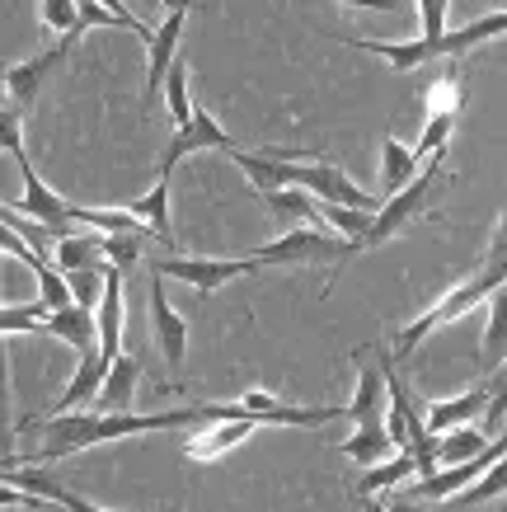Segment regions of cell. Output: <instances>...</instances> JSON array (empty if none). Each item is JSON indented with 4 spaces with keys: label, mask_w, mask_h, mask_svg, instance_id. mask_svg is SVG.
I'll return each instance as SVG.
<instances>
[{
    "label": "cell",
    "mask_w": 507,
    "mask_h": 512,
    "mask_svg": "<svg viewBox=\"0 0 507 512\" xmlns=\"http://www.w3.org/2000/svg\"><path fill=\"white\" fill-rule=\"evenodd\" d=\"M212 423L202 414V404H188V409H160V414H99V409H71V414H47V419H24V428H38L43 433V447L24 456L19 466H52V461H66L76 451L90 447H108V442H123V437H146V433H169V428H202Z\"/></svg>",
    "instance_id": "obj_1"
},
{
    "label": "cell",
    "mask_w": 507,
    "mask_h": 512,
    "mask_svg": "<svg viewBox=\"0 0 507 512\" xmlns=\"http://www.w3.org/2000/svg\"><path fill=\"white\" fill-rule=\"evenodd\" d=\"M507 282V249L489 245L484 249V259H479V268L470 273L465 282H456L451 292H442L437 301H432L428 311L418 315V320H409V325L400 329V339H395V357H409L418 348V343L428 339V334H437V329L456 325L461 315H470L479 306V301H489L498 287Z\"/></svg>",
    "instance_id": "obj_2"
},
{
    "label": "cell",
    "mask_w": 507,
    "mask_h": 512,
    "mask_svg": "<svg viewBox=\"0 0 507 512\" xmlns=\"http://www.w3.org/2000/svg\"><path fill=\"white\" fill-rule=\"evenodd\" d=\"M442 160H446V156H432V160H428V170L418 174L414 184H404L400 193H395V198H385V202H381V212H376V221H371L367 240H362V254H367V249L390 245V240H395V235H404L409 226H414V221H423V212H428V198L446 184Z\"/></svg>",
    "instance_id": "obj_3"
},
{
    "label": "cell",
    "mask_w": 507,
    "mask_h": 512,
    "mask_svg": "<svg viewBox=\"0 0 507 512\" xmlns=\"http://www.w3.org/2000/svg\"><path fill=\"white\" fill-rule=\"evenodd\" d=\"M202 414L207 419H240V414H249V419L273 423V428H324V423H334V419H348V409H338V404L301 409V404H282L268 390H245L240 400H226V404L212 400V404H202Z\"/></svg>",
    "instance_id": "obj_4"
},
{
    "label": "cell",
    "mask_w": 507,
    "mask_h": 512,
    "mask_svg": "<svg viewBox=\"0 0 507 512\" xmlns=\"http://www.w3.org/2000/svg\"><path fill=\"white\" fill-rule=\"evenodd\" d=\"M362 249L353 245V240H343V235H324L315 231V226H292L287 235H277V240H268V245L254 249V259H259L263 268L268 264H324V259H334L338 268L348 264V259H357ZM334 268V278H338ZM334 278H329V287H334ZM324 287V292H329Z\"/></svg>",
    "instance_id": "obj_5"
},
{
    "label": "cell",
    "mask_w": 507,
    "mask_h": 512,
    "mask_svg": "<svg viewBox=\"0 0 507 512\" xmlns=\"http://www.w3.org/2000/svg\"><path fill=\"white\" fill-rule=\"evenodd\" d=\"M259 259L249 254V259H221V254H169V259H160L155 264V273L160 278H174L184 282V287H193L198 296H216L226 282L235 278H249V273H259Z\"/></svg>",
    "instance_id": "obj_6"
},
{
    "label": "cell",
    "mask_w": 507,
    "mask_h": 512,
    "mask_svg": "<svg viewBox=\"0 0 507 512\" xmlns=\"http://www.w3.org/2000/svg\"><path fill=\"white\" fill-rule=\"evenodd\" d=\"M193 5H198V0H174L169 15L155 24L151 43H146V85H141V109L146 113L155 109V99H160V90H165L169 66L179 62V38H184V29H188Z\"/></svg>",
    "instance_id": "obj_7"
},
{
    "label": "cell",
    "mask_w": 507,
    "mask_h": 512,
    "mask_svg": "<svg viewBox=\"0 0 507 512\" xmlns=\"http://www.w3.org/2000/svg\"><path fill=\"white\" fill-rule=\"evenodd\" d=\"M240 146H245V141H235L231 132L198 104L193 123L174 127V137L165 141V151H160V160H155V179H169V174L179 170L188 156H198V151H221V156H231V151H240Z\"/></svg>",
    "instance_id": "obj_8"
},
{
    "label": "cell",
    "mask_w": 507,
    "mask_h": 512,
    "mask_svg": "<svg viewBox=\"0 0 507 512\" xmlns=\"http://www.w3.org/2000/svg\"><path fill=\"white\" fill-rule=\"evenodd\" d=\"M287 179L301 188H310L320 202H338V207H362V212H381V202L385 198H371L362 184H353L348 174L338 170L334 160H287Z\"/></svg>",
    "instance_id": "obj_9"
},
{
    "label": "cell",
    "mask_w": 507,
    "mask_h": 512,
    "mask_svg": "<svg viewBox=\"0 0 507 512\" xmlns=\"http://www.w3.org/2000/svg\"><path fill=\"white\" fill-rule=\"evenodd\" d=\"M15 165H19V179H24V193H19L15 202H5L10 212H19V217H33L38 226H47V231H57V235H71L66 226L76 221V202H66L57 188L47 184L43 174L33 170V160L19 151L15 156Z\"/></svg>",
    "instance_id": "obj_10"
},
{
    "label": "cell",
    "mask_w": 507,
    "mask_h": 512,
    "mask_svg": "<svg viewBox=\"0 0 507 512\" xmlns=\"http://www.w3.org/2000/svg\"><path fill=\"white\" fill-rule=\"evenodd\" d=\"M76 47V38H62L57 47H47V52H38V57H29V62H19L5 71V104H15L24 118L33 113V104H38V94H43V85L52 80V71L66 62V52Z\"/></svg>",
    "instance_id": "obj_11"
},
{
    "label": "cell",
    "mask_w": 507,
    "mask_h": 512,
    "mask_svg": "<svg viewBox=\"0 0 507 512\" xmlns=\"http://www.w3.org/2000/svg\"><path fill=\"white\" fill-rule=\"evenodd\" d=\"M507 456V433L498 437V442H489V447L479 451V456H470V461H461V466H442L437 475H428V480H418L414 489H409V498H418V503H428V498H456L465 489V484H475L484 470L493 466V461H503Z\"/></svg>",
    "instance_id": "obj_12"
},
{
    "label": "cell",
    "mask_w": 507,
    "mask_h": 512,
    "mask_svg": "<svg viewBox=\"0 0 507 512\" xmlns=\"http://www.w3.org/2000/svg\"><path fill=\"white\" fill-rule=\"evenodd\" d=\"M151 334H155V348H160V357H165V367H184V357H188V320L174 306H169V296H165V278L151 268Z\"/></svg>",
    "instance_id": "obj_13"
},
{
    "label": "cell",
    "mask_w": 507,
    "mask_h": 512,
    "mask_svg": "<svg viewBox=\"0 0 507 512\" xmlns=\"http://www.w3.org/2000/svg\"><path fill=\"white\" fill-rule=\"evenodd\" d=\"M254 428H263V423L249 419V414H240V419H212V423H202L198 433L184 437V456L188 461H221L226 451H235L240 442H249Z\"/></svg>",
    "instance_id": "obj_14"
},
{
    "label": "cell",
    "mask_w": 507,
    "mask_h": 512,
    "mask_svg": "<svg viewBox=\"0 0 507 512\" xmlns=\"http://www.w3.org/2000/svg\"><path fill=\"white\" fill-rule=\"evenodd\" d=\"M353 367H357V390H353V404H348L353 428H362V423H385V414H390V386H385L381 357L367 362V353H353Z\"/></svg>",
    "instance_id": "obj_15"
},
{
    "label": "cell",
    "mask_w": 507,
    "mask_h": 512,
    "mask_svg": "<svg viewBox=\"0 0 507 512\" xmlns=\"http://www.w3.org/2000/svg\"><path fill=\"white\" fill-rule=\"evenodd\" d=\"M5 484L29 489V494H38L43 503H57L62 512H113V508H104V503H94V498H80L76 489H66L62 480L43 475L38 466H19V461H10V466H5Z\"/></svg>",
    "instance_id": "obj_16"
},
{
    "label": "cell",
    "mask_w": 507,
    "mask_h": 512,
    "mask_svg": "<svg viewBox=\"0 0 507 512\" xmlns=\"http://www.w3.org/2000/svg\"><path fill=\"white\" fill-rule=\"evenodd\" d=\"M329 38H338V43L357 47V52H371V57H381V62H390V71H418L423 62H432V43L428 38H353V33H329Z\"/></svg>",
    "instance_id": "obj_17"
},
{
    "label": "cell",
    "mask_w": 507,
    "mask_h": 512,
    "mask_svg": "<svg viewBox=\"0 0 507 512\" xmlns=\"http://www.w3.org/2000/svg\"><path fill=\"white\" fill-rule=\"evenodd\" d=\"M108 362L104 353H80L76 372H71V381L62 386V395L52 400V414H71V409H90L94 400H99V390H104V376H108Z\"/></svg>",
    "instance_id": "obj_18"
},
{
    "label": "cell",
    "mask_w": 507,
    "mask_h": 512,
    "mask_svg": "<svg viewBox=\"0 0 507 512\" xmlns=\"http://www.w3.org/2000/svg\"><path fill=\"white\" fill-rule=\"evenodd\" d=\"M493 38H507V10H489V15H479V19H470L465 29H451V33H442L437 43H432V57H470L475 47H484V43H493Z\"/></svg>",
    "instance_id": "obj_19"
},
{
    "label": "cell",
    "mask_w": 507,
    "mask_h": 512,
    "mask_svg": "<svg viewBox=\"0 0 507 512\" xmlns=\"http://www.w3.org/2000/svg\"><path fill=\"white\" fill-rule=\"evenodd\" d=\"M137 386H141V362L137 357H113V367L104 376V390H99V400L90 409L99 414H127V409H137Z\"/></svg>",
    "instance_id": "obj_20"
},
{
    "label": "cell",
    "mask_w": 507,
    "mask_h": 512,
    "mask_svg": "<svg viewBox=\"0 0 507 512\" xmlns=\"http://www.w3.org/2000/svg\"><path fill=\"white\" fill-rule=\"evenodd\" d=\"M484 409H489V386L479 381V386H470L465 395H451V400H432L423 419H428V433L442 437V433H451V428H465L470 419H479Z\"/></svg>",
    "instance_id": "obj_21"
},
{
    "label": "cell",
    "mask_w": 507,
    "mask_h": 512,
    "mask_svg": "<svg viewBox=\"0 0 507 512\" xmlns=\"http://www.w3.org/2000/svg\"><path fill=\"white\" fill-rule=\"evenodd\" d=\"M123 315H127V301H123V273L113 268L108 273V287H104V301H99V353L113 362V357H123Z\"/></svg>",
    "instance_id": "obj_22"
},
{
    "label": "cell",
    "mask_w": 507,
    "mask_h": 512,
    "mask_svg": "<svg viewBox=\"0 0 507 512\" xmlns=\"http://www.w3.org/2000/svg\"><path fill=\"white\" fill-rule=\"evenodd\" d=\"M409 480H418V461L409 447H400L390 461L371 466L367 475H362V484H353V498L362 503V498H376V494H385V489H400V484H409Z\"/></svg>",
    "instance_id": "obj_23"
},
{
    "label": "cell",
    "mask_w": 507,
    "mask_h": 512,
    "mask_svg": "<svg viewBox=\"0 0 507 512\" xmlns=\"http://www.w3.org/2000/svg\"><path fill=\"white\" fill-rule=\"evenodd\" d=\"M418 165H423V156H418L414 146L385 137L381 141V198H395L404 184H414L418 174H423Z\"/></svg>",
    "instance_id": "obj_24"
},
{
    "label": "cell",
    "mask_w": 507,
    "mask_h": 512,
    "mask_svg": "<svg viewBox=\"0 0 507 512\" xmlns=\"http://www.w3.org/2000/svg\"><path fill=\"white\" fill-rule=\"evenodd\" d=\"M268 202V212H273L282 226H306V221H320V207L324 202L301 184H287V188H273V193H259Z\"/></svg>",
    "instance_id": "obj_25"
},
{
    "label": "cell",
    "mask_w": 507,
    "mask_h": 512,
    "mask_svg": "<svg viewBox=\"0 0 507 512\" xmlns=\"http://www.w3.org/2000/svg\"><path fill=\"white\" fill-rule=\"evenodd\" d=\"M47 334H57L62 343H71L76 353H99V320L85 306H66V311H52L47 320Z\"/></svg>",
    "instance_id": "obj_26"
},
{
    "label": "cell",
    "mask_w": 507,
    "mask_h": 512,
    "mask_svg": "<svg viewBox=\"0 0 507 512\" xmlns=\"http://www.w3.org/2000/svg\"><path fill=\"white\" fill-rule=\"evenodd\" d=\"M338 451H343L353 466H381V461H390L400 447L390 442V428H385V423H362V428L348 433V442Z\"/></svg>",
    "instance_id": "obj_27"
},
{
    "label": "cell",
    "mask_w": 507,
    "mask_h": 512,
    "mask_svg": "<svg viewBox=\"0 0 507 512\" xmlns=\"http://www.w3.org/2000/svg\"><path fill=\"white\" fill-rule=\"evenodd\" d=\"M52 264L62 268V273H76V268H104V240L99 231H85V235H57V245H52Z\"/></svg>",
    "instance_id": "obj_28"
},
{
    "label": "cell",
    "mask_w": 507,
    "mask_h": 512,
    "mask_svg": "<svg viewBox=\"0 0 507 512\" xmlns=\"http://www.w3.org/2000/svg\"><path fill=\"white\" fill-rule=\"evenodd\" d=\"M127 207H132V212L151 226L155 240H165V245L174 249V226H169V179H155L151 193H141V198L127 202Z\"/></svg>",
    "instance_id": "obj_29"
},
{
    "label": "cell",
    "mask_w": 507,
    "mask_h": 512,
    "mask_svg": "<svg viewBox=\"0 0 507 512\" xmlns=\"http://www.w3.org/2000/svg\"><path fill=\"white\" fill-rule=\"evenodd\" d=\"M76 221H85V226L99 231V235H141V231H151L132 207H76Z\"/></svg>",
    "instance_id": "obj_30"
},
{
    "label": "cell",
    "mask_w": 507,
    "mask_h": 512,
    "mask_svg": "<svg viewBox=\"0 0 507 512\" xmlns=\"http://www.w3.org/2000/svg\"><path fill=\"white\" fill-rule=\"evenodd\" d=\"M484 367H498V362H507V282L498 287V292L489 296V325H484Z\"/></svg>",
    "instance_id": "obj_31"
},
{
    "label": "cell",
    "mask_w": 507,
    "mask_h": 512,
    "mask_svg": "<svg viewBox=\"0 0 507 512\" xmlns=\"http://www.w3.org/2000/svg\"><path fill=\"white\" fill-rule=\"evenodd\" d=\"M47 320H52V306L47 301H24V306H5L0 311V334H47Z\"/></svg>",
    "instance_id": "obj_32"
},
{
    "label": "cell",
    "mask_w": 507,
    "mask_h": 512,
    "mask_svg": "<svg viewBox=\"0 0 507 512\" xmlns=\"http://www.w3.org/2000/svg\"><path fill=\"white\" fill-rule=\"evenodd\" d=\"M165 109H169V123L174 127H188L193 123V113H198V104H193V94H188V66L174 62L165 76Z\"/></svg>",
    "instance_id": "obj_33"
},
{
    "label": "cell",
    "mask_w": 507,
    "mask_h": 512,
    "mask_svg": "<svg viewBox=\"0 0 507 512\" xmlns=\"http://www.w3.org/2000/svg\"><path fill=\"white\" fill-rule=\"evenodd\" d=\"M320 221H329V226H334V235H343V240H353V245L362 249V240H367V231H371V221H376V212L324 202V207H320Z\"/></svg>",
    "instance_id": "obj_34"
},
{
    "label": "cell",
    "mask_w": 507,
    "mask_h": 512,
    "mask_svg": "<svg viewBox=\"0 0 507 512\" xmlns=\"http://www.w3.org/2000/svg\"><path fill=\"white\" fill-rule=\"evenodd\" d=\"M489 447V437L479 433V428H451V433L437 437V456H442V466H461V461H470V456H479V451Z\"/></svg>",
    "instance_id": "obj_35"
},
{
    "label": "cell",
    "mask_w": 507,
    "mask_h": 512,
    "mask_svg": "<svg viewBox=\"0 0 507 512\" xmlns=\"http://www.w3.org/2000/svg\"><path fill=\"white\" fill-rule=\"evenodd\" d=\"M423 104H428V113H461L465 109V80L456 76V66L442 71V76L423 90Z\"/></svg>",
    "instance_id": "obj_36"
},
{
    "label": "cell",
    "mask_w": 507,
    "mask_h": 512,
    "mask_svg": "<svg viewBox=\"0 0 507 512\" xmlns=\"http://www.w3.org/2000/svg\"><path fill=\"white\" fill-rule=\"evenodd\" d=\"M507 494V456L503 461H493L484 475L475 480V489H461V494L451 498V508H479V503H489V498Z\"/></svg>",
    "instance_id": "obj_37"
},
{
    "label": "cell",
    "mask_w": 507,
    "mask_h": 512,
    "mask_svg": "<svg viewBox=\"0 0 507 512\" xmlns=\"http://www.w3.org/2000/svg\"><path fill=\"white\" fill-rule=\"evenodd\" d=\"M108 273H113V264H104V268H76V273H66V282H71V296H76V306H85V311H99L104 287H108Z\"/></svg>",
    "instance_id": "obj_38"
},
{
    "label": "cell",
    "mask_w": 507,
    "mask_h": 512,
    "mask_svg": "<svg viewBox=\"0 0 507 512\" xmlns=\"http://www.w3.org/2000/svg\"><path fill=\"white\" fill-rule=\"evenodd\" d=\"M451 137H456V113H428V123H423V132H418V146H414V151L423 160L446 156Z\"/></svg>",
    "instance_id": "obj_39"
},
{
    "label": "cell",
    "mask_w": 507,
    "mask_h": 512,
    "mask_svg": "<svg viewBox=\"0 0 507 512\" xmlns=\"http://www.w3.org/2000/svg\"><path fill=\"white\" fill-rule=\"evenodd\" d=\"M38 19H43V29L62 33V38H80V0H43Z\"/></svg>",
    "instance_id": "obj_40"
},
{
    "label": "cell",
    "mask_w": 507,
    "mask_h": 512,
    "mask_svg": "<svg viewBox=\"0 0 507 512\" xmlns=\"http://www.w3.org/2000/svg\"><path fill=\"white\" fill-rule=\"evenodd\" d=\"M484 386H489V409H484V423H489V428H503V414H507V362H498V367L484 376Z\"/></svg>",
    "instance_id": "obj_41"
},
{
    "label": "cell",
    "mask_w": 507,
    "mask_h": 512,
    "mask_svg": "<svg viewBox=\"0 0 507 512\" xmlns=\"http://www.w3.org/2000/svg\"><path fill=\"white\" fill-rule=\"evenodd\" d=\"M104 240V259L118 273H132L137 268V259H141V245H137V235H99Z\"/></svg>",
    "instance_id": "obj_42"
},
{
    "label": "cell",
    "mask_w": 507,
    "mask_h": 512,
    "mask_svg": "<svg viewBox=\"0 0 507 512\" xmlns=\"http://www.w3.org/2000/svg\"><path fill=\"white\" fill-rule=\"evenodd\" d=\"M418 5V24H423V38H442V33H451L446 29V19H451V0H414Z\"/></svg>",
    "instance_id": "obj_43"
},
{
    "label": "cell",
    "mask_w": 507,
    "mask_h": 512,
    "mask_svg": "<svg viewBox=\"0 0 507 512\" xmlns=\"http://www.w3.org/2000/svg\"><path fill=\"white\" fill-rule=\"evenodd\" d=\"M0 146H5L10 156L24 151V113H19L15 104H5V109H0Z\"/></svg>",
    "instance_id": "obj_44"
},
{
    "label": "cell",
    "mask_w": 507,
    "mask_h": 512,
    "mask_svg": "<svg viewBox=\"0 0 507 512\" xmlns=\"http://www.w3.org/2000/svg\"><path fill=\"white\" fill-rule=\"evenodd\" d=\"M104 24H127V19L113 15L99 0H80V29H104ZM127 29H132V24H127Z\"/></svg>",
    "instance_id": "obj_45"
},
{
    "label": "cell",
    "mask_w": 507,
    "mask_h": 512,
    "mask_svg": "<svg viewBox=\"0 0 507 512\" xmlns=\"http://www.w3.org/2000/svg\"><path fill=\"white\" fill-rule=\"evenodd\" d=\"M338 5H353V10H376V15H390L395 0H338Z\"/></svg>",
    "instance_id": "obj_46"
},
{
    "label": "cell",
    "mask_w": 507,
    "mask_h": 512,
    "mask_svg": "<svg viewBox=\"0 0 507 512\" xmlns=\"http://www.w3.org/2000/svg\"><path fill=\"white\" fill-rule=\"evenodd\" d=\"M385 508H390V512H428L418 498H400V503H385Z\"/></svg>",
    "instance_id": "obj_47"
},
{
    "label": "cell",
    "mask_w": 507,
    "mask_h": 512,
    "mask_svg": "<svg viewBox=\"0 0 507 512\" xmlns=\"http://www.w3.org/2000/svg\"><path fill=\"white\" fill-rule=\"evenodd\" d=\"M137 5H146V10H165V5H174V0H137Z\"/></svg>",
    "instance_id": "obj_48"
},
{
    "label": "cell",
    "mask_w": 507,
    "mask_h": 512,
    "mask_svg": "<svg viewBox=\"0 0 507 512\" xmlns=\"http://www.w3.org/2000/svg\"><path fill=\"white\" fill-rule=\"evenodd\" d=\"M362 503H367V512H390V508L381 503V498H362Z\"/></svg>",
    "instance_id": "obj_49"
},
{
    "label": "cell",
    "mask_w": 507,
    "mask_h": 512,
    "mask_svg": "<svg viewBox=\"0 0 507 512\" xmlns=\"http://www.w3.org/2000/svg\"><path fill=\"white\" fill-rule=\"evenodd\" d=\"M498 226H507V207H503V212H498Z\"/></svg>",
    "instance_id": "obj_50"
}]
</instances>
